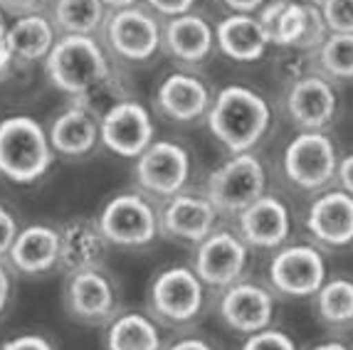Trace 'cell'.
Segmentation results:
<instances>
[{
  "instance_id": "obj_1",
  "label": "cell",
  "mask_w": 353,
  "mask_h": 350,
  "mask_svg": "<svg viewBox=\"0 0 353 350\" xmlns=\"http://www.w3.org/2000/svg\"><path fill=\"white\" fill-rule=\"evenodd\" d=\"M272 123V109L257 92L240 84L220 89L218 99L208 111V126L212 136L232 156L248 153L257 146Z\"/></svg>"
},
{
  "instance_id": "obj_2",
  "label": "cell",
  "mask_w": 353,
  "mask_h": 350,
  "mask_svg": "<svg viewBox=\"0 0 353 350\" xmlns=\"http://www.w3.org/2000/svg\"><path fill=\"white\" fill-rule=\"evenodd\" d=\"M52 163L50 136L30 116H10L0 121V175L28 185L40 181Z\"/></svg>"
},
{
  "instance_id": "obj_3",
  "label": "cell",
  "mask_w": 353,
  "mask_h": 350,
  "mask_svg": "<svg viewBox=\"0 0 353 350\" xmlns=\"http://www.w3.org/2000/svg\"><path fill=\"white\" fill-rule=\"evenodd\" d=\"M50 82L59 92L79 96L109 74L104 50L92 35H65L45 57Z\"/></svg>"
},
{
  "instance_id": "obj_4",
  "label": "cell",
  "mask_w": 353,
  "mask_h": 350,
  "mask_svg": "<svg viewBox=\"0 0 353 350\" xmlns=\"http://www.w3.org/2000/svg\"><path fill=\"white\" fill-rule=\"evenodd\" d=\"M97 222L109 245L126 249L151 245L161 229L153 205L139 193H121L112 198L101 207Z\"/></svg>"
},
{
  "instance_id": "obj_5",
  "label": "cell",
  "mask_w": 353,
  "mask_h": 350,
  "mask_svg": "<svg viewBox=\"0 0 353 350\" xmlns=\"http://www.w3.org/2000/svg\"><path fill=\"white\" fill-rule=\"evenodd\" d=\"M267 175L259 163V158L252 153H237L223 163L218 170H212L208 181L205 198L215 205L218 212L240 215L245 207L265 195Z\"/></svg>"
},
{
  "instance_id": "obj_6",
  "label": "cell",
  "mask_w": 353,
  "mask_h": 350,
  "mask_svg": "<svg viewBox=\"0 0 353 350\" xmlns=\"http://www.w3.org/2000/svg\"><path fill=\"white\" fill-rule=\"evenodd\" d=\"M205 284L190 267H168L153 276L148 304L156 318L173 326L190 323L203 309Z\"/></svg>"
},
{
  "instance_id": "obj_7",
  "label": "cell",
  "mask_w": 353,
  "mask_h": 350,
  "mask_svg": "<svg viewBox=\"0 0 353 350\" xmlns=\"http://www.w3.org/2000/svg\"><path fill=\"white\" fill-rule=\"evenodd\" d=\"M336 146L321 131H301L284 151V173L301 190H321L336 178Z\"/></svg>"
},
{
  "instance_id": "obj_8",
  "label": "cell",
  "mask_w": 353,
  "mask_h": 350,
  "mask_svg": "<svg viewBox=\"0 0 353 350\" xmlns=\"http://www.w3.org/2000/svg\"><path fill=\"white\" fill-rule=\"evenodd\" d=\"M134 175L139 185L156 198H173L183 190L190 175L188 151L173 141H153L136 158Z\"/></svg>"
},
{
  "instance_id": "obj_9",
  "label": "cell",
  "mask_w": 353,
  "mask_h": 350,
  "mask_svg": "<svg viewBox=\"0 0 353 350\" xmlns=\"http://www.w3.org/2000/svg\"><path fill=\"white\" fill-rule=\"evenodd\" d=\"M65 306L74 321L87 326L112 321L117 311V286L112 276L101 267L67 274Z\"/></svg>"
},
{
  "instance_id": "obj_10",
  "label": "cell",
  "mask_w": 353,
  "mask_h": 350,
  "mask_svg": "<svg viewBox=\"0 0 353 350\" xmlns=\"http://www.w3.org/2000/svg\"><path fill=\"white\" fill-rule=\"evenodd\" d=\"M270 281L284 296H314L326 281V262L321 251L309 245L284 247L270 262Z\"/></svg>"
},
{
  "instance_id": "obj_11",
  "label": "cell",
  "mask_w": 353,
  "mask_h": 350,
  "mask_svg": "<svg viewBox=\"0 0 353 350\" xmlns=\"http://www.w3.org/2000/svg\"><path fill=\"white\" fill-rule=\"evenodd\" d=\"M248 267V245L242 237L215 229L198 245L193 259V271L205 286L212 289H228L242 276Z\"/></svg>"
},
{
  "instance_id": "obj_12",
  "label": "cell",
  "mask_w": 353,
  "mask_h": 350,
  "mask_svg": "<svg viewBox=\"0 0 353 350\" xmlns=\"http://www.w3.org/2000/svg\"><path fill=\"white\" fill-rule=\"evenodd\" d=\"M99 138L117 156L139 158L153 143V119L139 101H121L99 121Z\"/></svg>"
},
{
  "instance_id": "obj_13",
  "label": "cell",
  "mask_w": 353,
  "mask_h": 350,
  "mask_svg": "<svg viewBox=\"0 0 353 350\" xmlns=\"http://www.w3.org/2000/svg\"><path fill=\"white\" fill-rule=\"evenodd\" d=\"M106 40L119 57L131 62H146L161 45L159 20L136 6L117 10L106 25Z\"/></svg>"
},
{
  "instance_id": "obj_14",
  "label": "cell",
  "mask_w": 353,
  "mask_h": 350,
  "mask_svg": "<svg viewBox=\"0 0 353 350\" xmlns=\"http://www.w3.org/2000/svg\"><path fill=\"white\" fill-rule=\"evenodd\" d=\"M272 313H274V296L265 286L250 284V281H235L228 286L220 298V316L232 331L252 336L270 328Z\"/></svg>"
},
{
  "instance_id": "obj_15",
  "label": "cell",
  "mask_w": 353,
  "mask_h": 350,
  "mask_svg": "<svg viewBox=\"0 0 353 350\" xmlns=\"http://www.w3.org/2000/svg\"><path fill=\"white\" fill-rule=\"evenodd\" d=\"M336 92L329 79L316 74H306L296 79L289 89L287 109L292 121L304 131H321L326 129L336 116Z\"/></svg>"
},
{
  "instance_id": "obj_16",
  "label": "cell",
  "mask_w": 353,
  "mask_h": 350,
  "mask_svg": "<svg viewBox=\"0 0 353 350\" xmlns=\"http://www.w3.org/2000/svg\"><path fill=\"white\" fill-rule=\"evenodd\" d=\"M240 237L257 249H274L287 242L292 232V215L279 198L262 195L240 212Z\"/></svg>"
},
{
  "instance_id": "obj_17",
  "label": "cell",
  "mask_w": 353,
  "mask_h": 350,
  "mask_svg": "<svg viewBox=\"0 0 353 350\" xmlns=\"http://www.w3.org/2000/svg\"><path fill=\"white\" fill-rule=\"evenodd\" d=\"M161 229L173 240L201 245L208 234L215 232L218 222V210L208 198L198 195H173L163 212L159 215Z\"/></svg>"
},
{
  "instance_id": "obj_18",
  "label": "cell",
  "mask_w": 353,
  "mask_h": 350,
  "mask_svg": "<svg viewBox=\"0 0 353 350\" xmlns=\"http://www.w3.org/2000/svg\"><path fill=\"white\" fill-rule=\"evenodd\" d=\"M306 227L326 247H348L353 242V195L346 190H329L309 207Z\"/></svg>"
},
{
  "instance_id": "obj_19",
  "label": "cell",
  "mask_w": 353,
  "mask_h": 350,
  "mask_svg": "<svg viewBox=\"0 0 353 350\" xmlns=\"http://www.w3.org/2000/svg\"><path fill=\"white\" fill-rule=\"evenodd\" d=\"M104 234L99 222L89 217H74L59 227V264L67 274L84 271V269L101 267L106 254Z\"/></svg>"
},
{
  "instance_id": "obj_20",
  "label": "cell",
  "mask_w": 353,
  "mask_h": 350,
  "mask_svg": "<svg viewBox=\"0 0 353 350\" xmlns=\"http://www.w3.org/2000/svg\"><path fill=\"white\" fill-rule=\"evenodd\" d=\"M8 259L12 269L25 276L48 274L59 264V229L48 225H30L20 229Z\"/></svg>"
},
{
  "instance_id": "obj_21",
  "label": "cell",
  "mask_w": 353,
  "mask_h": 350,
  "mask_svg": "<svg viewBox=\"0 0 353 350\" xmlns=\"http://www.w3.org/2000/svg\"><path fill=\"white\" fill-rule=\"evenodd\" d=\"M156 104H159L163 116L188 123L208 111L210 94H208V87L198 76L176 72V74H168L161 82L159 94H156Z\"/></svg>"
},
{
  "instance_id": "obj_22",
  "label": "cell",
  "mask_w": 353,
  "mask_h": 350,
  "mask_svg": "<svg viewBox=\"0 0 353 350\" xmlns=\"http://www.w3.org/2000/svg\"><path fill=\"white\" fill-rule=\"evenodd\" d=\"M215 42L225 57L235 62H257L265 54L270 37L257 18L250 12H232L225 20H220L215 30Z\"/></svg>"
},
{
  "instance_id": "obj_23",
  "label": "cell",
  "mask_w": 353,
  "mask_h": 350,
  "mask_svg": "<svg viewBox=\"0 0 353 350\" xmlns=\"http://www.w3.org/2000/svg\"><path fill=\"white\" fill-rule=\"evenodd\" d=\"M161 40L168 47V52L181 62H203L212 52L215 30L208 25L205 18L195 12H185V15L168 20Z\"/></svg>"
},
{
  "instance_id": "obj_24",
  "label": "cell",
  "mask_w": 353,
  "mask_h": 350,
  "mask_svg": "<svg viewBox=\"0 0 353 350\" xmlns=\"http://www.w3.org/2000/svg\"><path fill=\"white\" fill-rule=\"evenodd\" d=\"M50 146L62 156H84L99 141V123L79 106H70L52 121L50 129Z\"/></svg>"
},
{
  "instance_id": "obj_25",
  "label": "cell",
  "mask_w": 353,
  "mask_h": 350,
  "mask_svg": "<svg viewBox=\"0 0 353 350\" xmlns=\"http://www.w3.org/2000/svg\"><path fill=\"white\" fill-rule=\"evenodd\" d=\"M106 350H161V333L151 316L129 311L114 316L104 333Z\"/></svg>"
},
{
  "instance_id": "obj_26",
  "label": "cell",
  "mask_w": 353,
  "mask_h": 350,
  "mask_svg": "<svg viewBox=\"0 0 353 350\" xmlns=\"http://www.w3.org/2000/svg\"><path fill=\"white\" fill-rule=\"evenodd\" d=\"M8 45H10L12 57L35 62V59L48 57L54 47V28L40 12L23 15L8 28Z\"/></svg>"
},
{
  "instance_id": "obj_27",
  "label": "cell",
  "mask_w": 353,
  "mask_h": 350,
  "mask_svg": "<svg viewBox=\"0 0 353 350\" xmlns=\"http://www.w3.org/2000/svg\"><path fill=\"white\" fill-rule=\"evenodd\" d=\"M316 313L329 326H348L353 323V281L346 276L324 281L316 294Z\"/></svg>"
},
{
  "instance_id": "obj_28",
  "label": "cell",
  "mask_w": 353,
  "mask_h": 350,
  "mask_svg": "<svg viewBox=\"0 0 353 350\" xmlns=\"http://www.w3.org/2000/svg\"><path fill=\"white\" fill-rule=\"evenodd\" d=\"M104 8L101 0H57L54 23L67 35H94L104 23Z\"/></svg>"
},
{
  "instance_id": "obj_29",
  "label": "cell",
  "mask_w": 353,
  "mask_h": 350,
  "mask_svg": "<svg viewBox=\"0 0 353 350\" xmlns=\"http://www.w3.org/2000/svg\"><path fill=\"white\" fill-rule=\"evenodd\" d=\"M319 62L336 79H353V32H331L319 47Z\"/></svg>"
},
{
  "instance_id": "obj_30",
  "label": "cell",
  "mask_w": 353,
  "mask_h": 350,
  "mask_svg": "<svg viewBox=\"0 0 353 350\" xmlns=\"http://www.w3.org/2000/svg\"><path fill=\"white\" fill-rule=\"evenodd\" d=\"M121 101H126L124 87H121V82H119L112 72H109L101 82H97L92 89H87L84 94L77 96V106L87 111L92 119H99V121L106 111H112L114 106L121 104Z\"/></svg>"
},
{
  "instance_id": "obj_31",
  "label": "cell",
  "mask_w": 353,
  "mask_h": 350,
  "mask_svg": "<svg viewBox=\"0 0 353 350\" xmlns=\"http://www.w3.org/2000/svg\"><path fill=\"white\" fill-rule=\"evenodd\" d=\"M304 20H306V3H296V0H287V6L279 12L274 30H272V42L279 47H296L301 32H304Z\"/></svg>"
},
{
  "instance_id": "obj_32",
  "label": "cell",
  "mask_w": 353,
  "mask_h": 350,
  "mask_svg": "<svg viewBox=\"0 0 353 350\" xmlns=\"http://www.w3.org/2000/svg\"><path fill=\"white\" fill-rule=\"evenodd\" d=\"M329 28L324 23V15H321V8L316 3H306V20H304V32H301L299 42H296V50H314V47H321L329 35Z\"/></svg>"
},
{
  "instance_id": "obj_33",
  "label": "cell",
  "mask_w": 353,
  "mask_h": 350,
  "mask_svg": "<svg viewBox=\"0 0 353 350\" xmlns=\"http://www.w3.org/2000/svg\"><path fill=\"white\" fill-rule=\"evenodd\" d=\"M319 8L329 32H353V0H321Z\"/></svg>"
},
{
  "instance_id": "obj_34",
  "label": "cell",
  "mask_w": 353,
  "mask_h": 350,
  "mask_svg": "<svg viewBox=\"0 0 353 350\" xmlns=\"http://www.w3.org/2000/svg\"><path fill=\"white\" fill-rule=\"evenodd\" d=\"M242 350H296V343L284 331L265 328V331L248 336Z\"/></svg>"
},
{
  "instance_id": "obj_35",
  "label": "cell",
  "mask_w": 353,
  "mask_h": 350,
  "mask_svg": "<svg viewBox=\"0 0 353 350\" xmlns=\"http://www.w3.org/2000/svg\"><path fill=\"white\" fill-rule=\"evenodd\" d=\"M18 220L12 215L8 207L0 205V257H8V251H10L12 242L18 237Z\"/></svg>"
},
{
  "instance_id": "obj_36",
  "label": "cell",
  "mask_w": 353,
  "mask_h": 350,
  "mask_svg": "<svg viewBox=\"0 0 353 350\" xmlns=\"http://www.w3.org/2000/svg\"><path fill=\"white\" fill-rule=\"evenodd\" d=\"M0 350H54L45 336H37V333H25L18 338H10L0 345Z\"/></svg>"
},
{
  "instance_id": "obj_37",
  "label": "cell",
  "mask_w": 353,
  "mask_h": 350,
  "mask_svg": "<svg viewBox=\"0 0 353 350\" xmlns=\"http://www.w3.org/2000/svg\"><path fill=\"white\" fill-rule=\"evenodd\" d=\"M148 6L159 15H165V18H178V15H185L190 12L195 0H146Z\"/></svg>"
},
{
  "instance_id": "obj_38",
  "label": "cell",
  "mask_w": 353,
  "mask_h": 350,
  "mask_svg": "<svg viewBox=\"0 0 353 350\" xmlns=\"http://www.w3.org/2000/svg\"><path fill=\"white\" fill-rule=\"evenodd\" d=\"M40 6H42V0H0V8H3L6 12L18 15V18L32 15V12H37Z\"/></svg>"
},
{
  "instance_id": "obj_39",
  "label": "cell",
  "mask_w": 353,
  "mask_h": 350,
  "mask_svg": "<svg viewBox=\"0 0 353 350\" xmlns=\"http://www.w3.org/2000/svg\"><path fill=\"white\" fill-rule=\"evenodd\" d=\"M336 178H339L343 190H346L348 195H353V153L339 161V165H336Z\"/></svg>"
},
{
  "instance_id": "obj_40",
  "label": "cell",
  "mask_w": 353,
  "mask_h": 350,
  "mask_svg": "<svg viewBox=\"0 0 353 350\" xmlns=\"http://www.w3.org/2000/svg\"><path fill=\"white\" fill-rule=\"evenodd\" d=\"M10 294H12V279H10V271L3 262H0V313L6 311L8 301H10Z\"/></svg>"
},
{
  "instance_id": "obj_41",
  "label": "cell",
  "mask_w": 353,
  "mask_h": 350,
  "mask_svg": "<svg viewBox=\"0 0 353 350\" xmlns=\"http://www.w3.org/2000/svg\"><path fill=\"white\" fill-rule=\"evenodd\" d=\"M10 59H12V52H10V45H8V28H6V23H0V79H3V74L8 72Z\"/></svg>"
},
{
  "instance_id": "obj_42",
  "label": "cell",
  "mask_w": 353,
  "mask_h": 350,
  "mask_svg": "<svg viewBox=\"0 0 353 350\" xmlns=\"http://www.w3.org/2000/svg\"><path fill=\"white\" fill-rule=\"evenodd\" d=\"M165 350H215L208 340L203 338H195V336H190V338H181L176 340L173 345H168Z\"/></svg>"
},
{
  "instance_id": "obj_43",
  "label": "cell",
  "mask_w": 353,
  "mask_h": 350,
  "mask_svg": "<svg viewBox=\"0 0 353 350\" xmlns=\"http://www.w3.org/2000/svg\"><path fill=\"white\" fill-rule=\"evenodd\" d=\"M230 8L235 12H252L257 10V8H262L267 3V0H225Z\"/></svg>"
},
{
  "instance_id": "obj_44",
  "label": "cell",
  "mask_w": 353,
  "mask_h": 350,
  "mask_svg": "<svg viewBox=\"0 0 353 350\" xmlns=\"http://www.w3.org/2000/svg\"><path fill=\"white\" fill-rule=\"evenodd\" d=\"M104 6L114 8V10H124V8H134L136 0H101Z\"/></svg>"
},
{
  "instance_id": "obj_45",
  "label": "cell",
  "mask_w": 353,
  "mask_h": 350,
  "mask_svg": "<svg viewBox=\"0 0 353 350\" xmlns=\"http://www.w3.org/2000/svg\"><path fill=\"white\" fill-rule=\"evenodd\" d=\"M312 350H351V348H348V345H343V343H336V340H331V343L314 345Z\"/></svg>"
},
{
  "instance_id": "obj_46",
  "label": "cell",
  "mask_w": 353,
  "mask_h": 350,
  "mask_svg": "<svg viewBox=\"0 0 353 350\" xmlns=\"http://www.w3.org/2000/svg\"><path fill=\"white\" fill-rule=\"evenodd\" d=\"M306 3H316V6H319V3H321V0H306Z\"/></svg>"
},
{
  "instance_id": "obj_47",
  "label": "cell",
  "mask_w": 353,
  "mask_h": 350,
  "mask_svg": "<svg viewBox=\"0 0 353 350\" xmlns=\"http://www.w3.org/2000/svg\"><path fill=\"white\" fill-rule=\"evenodd\" d=\"M0 23H3V18H0Z\"/></svg>"
}]
</instances>
